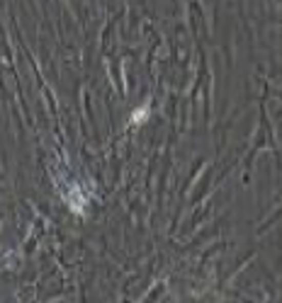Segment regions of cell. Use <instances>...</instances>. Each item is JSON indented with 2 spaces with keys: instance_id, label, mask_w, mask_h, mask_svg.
Returning a JSON list of instances; mask_svg holds the SVG:
<instances>
[{
  "instance_id": "cell-1",
  "label": "cell",
  "mask_w": 282,
  "mask_h": 303,
  "mask_svg": "<svg viewBox=\"0 0 282 303\" xmlns=\"http://www.w3.org/2000/svg\"><path fill=\"white\" fill-rule=\"evenodd\" d=\"M144 117H146V110H144V112H136V114H134V121H141Z\"/></svg>"
}]
</instances>
